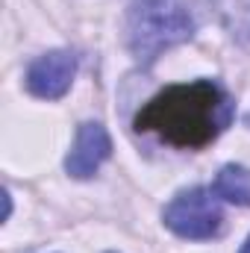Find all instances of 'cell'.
<instances>
[{
  "instance_id": "4",
  "label": "cell",
  "mask_w": 250,
  "mask_h": 253,
  "mask_svg": "<svg viewBox=\"0 0 250 253\" xmlns=\"http://www.w3.org/2000/svg\"><path fill=\"white\" fill-rule=\"evenodd\" d=\"M77 74V56L71 50H50L27 68V88L42 100H59Z\"/></svg>"
},
{
  "instance_id": "1",
  "label": "cell",
  "mask_w": 250,
  "mask_h": 253,
  "mask_svg": "<svg viewBox=\"0 0 250 253\" xmlns=\"http://www.w3.org/2000/svg\"><path fill=\"white\" fill-rule=\"evenodd\" d=\"M230 94L212 80H197L168 85L156 97H150L135 115V129L153 132L165 144L197 150L215 141L230 126Z\"/></svg>"
},
{
  "instance_id": "3",
  "label": "cell",
  "mask_w": 250,
  "mask_h": 253,
  "mask_svg": "<svg viewBox=\"0 0 250 253\" xmlns=\"http://www.w3.org/2000/svg\"><path fill=\"white\" fill-rule=\"evenodd\" d=\"M162 221L180 239H212V236H218V230L224 224V212H221L215 191L188 189L180 191L165 206Z\"/></svg>"
},
{
  "instance_id": "6",
  "label": "cell",
  "mask_w": 250,
  "mask_h": 253,
  "mask_svg": "<svg viewBox=\"0 0 250 253\" xmlns=\"http://www.w3.org/2000/svg\"><path fill=\"white\" fill-rule=\"evenodd\" d=\"M215 197L227 200V203H239V206H250V174L242 165H224L212 183Z\"/></svg>"
},
{
  "instance_id": "2",
  "label": "cell",
  "mask_w": 250,
  "mask_h": 253,
  "mask_svg": "<svg viewBox=\"0 0 250 253\" xmlns=\"http://www.w3.org/2000/svg\"><path fill=\"white\" fill-rule=\"evenodd\" d=\"M218 9V0H132L126 12V47L138 62L188 42Z\"/></svg>"
},
{
  "instance_id": "5",
  "label": "cell",
  "mask_w": 250,
  "mask_h": 253,
  "mask_svg": "<svg viewBox=\"0 0 250 253\" xmlns=\"http://www.w3.org/2000/svg\"><path fill=\"white\" fill-rule=\"evenodd\" d=\"M109 153H112V138H109L106 126L97 124V121H85L77 129L74 147L65 159V171L74 180H88L109 159Z\"/></svg>"
},
{
  "instance_id": "7",
  "label": "cell",
  "mask_w": 250,
  "mask_h": 253,
  "mask_svg": "<svg viewBox=\"0 0 250 253\" xmlns=\"http://www.w3.org/2000/svg\"><path fill=\"white\" fill-rule=\"evenodd\" d=\"M239 253H250V236H248V242L242 245V251H239Z\"/></svg>"
}]
</instances>
